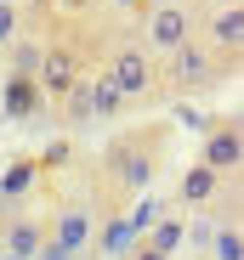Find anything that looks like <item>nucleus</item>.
I'll use <instances>...</instances> for the list:
<instances>
[{"instance_id":"5","label":"nucleus","mask_w":244,"mask_h":260,"mask_svg":"<svg viewBox=\"0 0 244 260\" xmlns=\"http://www.w3.org/2000/svg\"><path fill=\"white\" fill-rule=\"evenodd\" d=\"M193 40V12L182 6V0H148L142 12V46L153 62H165L176 46H187Z\"/></svg>"},{"instance_id":"23","label":"nucleus","mask_w":244,"mask_h":260,"mask_svg":"<svg viewBox=\"0 0 244 260\" xmlns=\"http://www.w3.org/2000/svg\"><path fill=\"white\" fill-rule=\"evenodd\" d=\"M114 6H125V12H148V0H114Z\"/></svg>"},{"instance_id":"10","label":"nucleus","mask_w":244,"mask_h":260,"mask_svg":"<svg viewBox=\"0 0 244 260\" xmlns=\"http://www.w3.org/2000/svg\"><path fill=\"white\" fill-rule=\"evenodd\" d=\"M216 187H222L216 170L193 164V170H182V181H176V204H210V198H216Z\"/></svg>"},{"instance_id":"9","label":"nucleus","mask_w":244,"mask_h":260,"mask_svg":"<svg viewBox=\"0 0 244 260\" xmlns=\"http://www.w3.org/2000/svg\"><path fill=\"white\" fill-rule=\"evenodd\" d=\"M46 243V221L40 215H6L0 209V260H34Z\"/></svg>"},{"instance_id":"11","label":"nucleus","mask_w":244,"mask_h":260,"mask_svg":"<svg viewBox=\"0 0 244 260\" xmlns=\"http://www.w3.org/2000/svg\"><path fill=\"white\" fill-rule=\"evenodd\" d=\"M57 108H63V119H68V124H91V119H97V74H86V79H79Z\"/></svg>"},{"instance_id":"20","label":"nucleus","mask_w":244,"mask_h":260,"mask_svg":"<svg viewBox=\"0 0 244 260\" xmlns=\"http://www.w3.org/2000/svg\"><path fill=\"white\" fill-rule=\"evenodd\" d=\"M119 260H171V254H159V249H148V243H142V238H137V243H131V249H125V254H119Z\"/></svg>"},{"instance_id":"7","label":"nucleus","mask_w":244,"mask_h":260,"mask_svg":"<svg viewBox=\"0 0 244 260\" xmlns=\"http://www.w3.org/2000/svg\"><path fill=\"white\" fill-rule=\"evenodd\" d=\"M199 164L216 170V176H238V164H244V124H238V113L205 119V158Z\"/></svg>"},{"instance_id":"18","label":"nucleus","mask_w":244,"mask_h":260,"mask_svg":"<svg viewBox=\"0 0 244 260\" xmlns=\"http://www.w3.org/2000/svg\"><path fill=\"white\" fill-rule=\"evenodd\" d=\"M159 215H165V209H159V204H153V198H142V204H137V209H131V215H125V221H131V232H137V238H142V232H148V226H153V221H159Z\"/></svg>"},{"instance_id":"2","label":"nucleus","mask_w":244,"mask_h":260,"mask_svg":"<svg viewBox=\"0 0 244 260\" xmlns=\"http://www.w3.org/2000/svg\"><path fill=\"white\" fill-rule=\"evenodd\" d=\"M227 74H233V62H222L216 51H205L199 34L187 40V46H176L165 57V68H159V79H165L171 91H210V85H222Z\"/></svg>"},{"instance_id":"22","label":"nucleus","mask_w":244,"mask_h":260,"mask_svg":"<svg viewBox=\"0 0 244 260\" xmlns=\"http://www.w3.org/2000/svg\"><path fill=\"white\" fill-rule=\"evenodd\" d=\"M187 12H216V6H233V0H182Z\"/></svg>"},{"instance_id":"19","label":"nucleus","mask_w":244,"mask_h":260,"mask_svg":"<svg viewBox=\"0 0 244 260\" xmlns=\"http://www.w3.org/2000/svg\"><path fill=\"white\" fill-rule=\"evenodd\" d=\"M17 40V6H0V46Z\"/></svg>"},{"instance_id":"6","label":"nucleus","mask_w":244,"mask_h":260,"mask_svg":"<svg viewBox=\"0 0 244 260\" xmlns=\"http://www.w3.org/2000/svg\"><path fill=\"white\" fill-rule=\"evenodd\" d=\"M79 79H86V57H79V46H68V40H46V51H40V68H34L40 96L63 102Z\"/></svg>"},{"instance_id":"15","label":"nucleus","mask_w":244,"mask_h":260,"mask_svg":"<svg viewBox=\"0 0 244 260\" xmlns=\"http://www.w3.org/2000/svg\"><path fill=\"white\" fill-rule=\"evenodd\" d=\"M210 260H244V232H238V221H216V226H210Z\"/></svg>"},{"instance_id":"3","label":"nucleus","mask_w":244,"mask_h":260,"mask_svg":"<svg viewBox=\"0 0 244 260\" xmlns=\"http://www.w3.org/2000/svg\"><path fill=\"white\" fill-rule=\"evenodd\" d=\"M102 79H108V85H114V91L125 96V102L159 96V62L148 57V46H142V40H125V46H114V57H108Z\"/></svg>"},{"instance_id":"12","label":"nucleus","mask_w":244,"mask_h":260,"mask_svg":"<svg viewBox=\"0 0 244 260\" xmlns=\"http://www.w3.org/2000/svg\"><path fill=\"white\" fill-rule=\"evenodd\" d=\"M0 108H6V119H29V113L40 108V85H34V79H17V74H6Z\"/></svg>"},{"instance_id":"4","label":"nucleus","mask_w":244,"mask_h":260,"mask_svg":"<svg viewBox=\"0 0 244 260\" xmlns=\"http://www.w3.org/2000/svg\"><path fill=\"white\" fill-rule=\"evenodd\" d=\"M97 221H102V215H97L91 192H63L57 209H51V221H46V238L57 249H68V254H86L91 238H97Z\"/></svg>"},{"instance_id":"13","label":"nucleus","mask_w":244,"mask_h":260,"mask_svg":"<svg viewBox=\"0 0 244 260\" xmlns=\"http://www.w3.org/2000/svg\"><path fill=\"white\" fill-rule=\"evenodd\" d=\"M182 238H187V221H182V215H159V221H153V226L142 232V243H148V249H159V254H171V260H176Z\"/></svg>"},{"instance_id":"21","label":"nucleus","mask_w":244,"mask_h":260,"mask_svg":"<svg viewBox=\"0 0 244 260\" xmlns=\"http://www.w3.org/2000/svg\"><path fill=\"white\" fill-rule=\"evenodd\" d=\"M34 260H74V254H68V249H57V243L46 238V243H40V254H34Z\"/></svg>"},{"instance_id":"1","label":"nucleus","mask_w":244,"mask_h":260,"mask_svg":"<svg viewBox=\"0 0 244 260\" xmlns=\"http://www.w3.org/2000/svg\"><path fill=\"white\" fill-rule=\"evenodd\" d=\"M165 147H171V130L165 124H148V130H119V136L102 147L97 158V187H91V204L97 215H108L119 204H131L153 187V176L165 170Z\"/></svg>"},{"instance_id":"16","label":"nucleus","mask_w":244,"mask_h":260,"mask_svg":"<svg viewBox=\"0 0 244 260\" xmlns=\"http://www.w3.org/2000/svg\"><path fill=\"white\" fill-rule=\"evenodd\" d=\"M40 51H46V40H12V74L17 79H34V68H40Z\"/></svg>"},{"instance_id":"14","label":"nucleus","mask_w":244,"mask_h":260,"mask_svg":"<svg viewBox=\"0 0 244 260\" xmlns=\"http://www.w3.org/2000/svg\"><path fill=\"white\" fill-rule=\"evenodd\" d=\"M34 181H40V158H17V164L6 170V176H0V209H6L12 198H23Z\"/></svg>"},{"instance_id":"17","label":"nucleus","mask_w":244,"mask_h":260,"mask_svg":"<svg viewBox=\"0 0 244 260\" xmlns=\"http://www.w3.org/2000/svg\"><path fill=\"white\" fill-rule=\"evenodd\" d=\"M119 108H125V96H119V91H114V85H108V79L97 74V119H114Z\"/></svg>"},{"instance_id":"8","label":"nucleus","mask_w":244,"mask_h":260,"mask_svg":"<svg viewBox=\"0 0 244 260\" xmlns=\"http://www.w3.org/2000/svg\"><path fill=\"white\" fill-rule=\"evenodd\" d=\"M199 46L216 51L222 62H233V68H238V51H244V6H238V0H233V6L205 12V34H199Z\"/></svg>"}]
</instances>
